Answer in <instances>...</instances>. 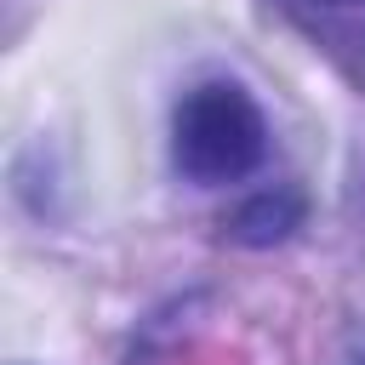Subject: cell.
I'll use <instances>...</instances> for the list:
<instances>
[{
  "label": "cell",
  "instance_id": "2",
  "mask_svg": "<svg viewBox=\"0 0 365 365\" xmlns=\"http://www.w3.org/2000/svg\"><path fill=\"white\" fill-rule=\"evenodd\" d=\"M297 211H302V205H297L291 194H285L279 205H274V200H257V205H245V211H240V222H234V228L245 234L251 222H262V228H257V240H279V234L297 222Z\"/></svg>",
  "mask_w": 365,
  "mask_h": 365
},
{
  "label": "cell",
  "instance_id": "1",
  "mask_svg": "<svg viewBox=\"0 0 365 365\" xmlns=\"http://www.w3.org/2000/svg\"><path fill=\"white\" fill-rule=\"evenodd\" d=\"M268 154V120L234 80H200L171 120V160L194 182H240Z\"/></svg>",
  "mask_w": 365,
  "mask_h": 365
}]
</instances>
